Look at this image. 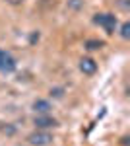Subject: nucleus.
Wrapping results in <instances>:
<instances>
[{"mask_svg":"<svg viewBox=\"0 0 130 146\" xmlns=\"http://www.w3.org/2000/svg\"><path fill=\"white\" fill-rule=\"evenodd\" d=\"M93 23L101 25L107 33H115V29H117V16H113V14H95L93 16Z\"/></svg>","mask_w":130,"mask_h":146,"instance_id":"f257e3e1","label":"nucleus"},{"mask_svg":"<svg viewBox=\"0 0 130 146\" xmlns=\"http://www.w3.org/2000/svg\"><path fill=\"white\" fill-rule=\"evenodd\" d=\"M16 70V60H14V56L10 53H6V51H2L0 49V72L2 74H10Z\"/></svg>","mask_w":130,"mask_h":146,"instance_id":"f03ea898","label":"nucleus"},{"mask_svg":"<svg viewBox=\"0 0 130 146\" xmlns=\"http://www.w3.org/2000/svg\"><path fill=\"white\" fill-rule=\"evenodd\" d=\"M27 140L33 146H49L53 142V136L49 135V133H45V131H37V133H31Z\"/></svg>","mask_w":130,"mask_h":146,"instance_id":"7ed1b4c3","label":"nucleus"},{"mask_svg":"<svg viewBox=\"0 0 130 146\" xmlns=\"http://www.w3.org/2000/svg\"><path fill=\"white\" fill-rule=\"evenodd\" d=\"M56 119H53V117H49V113L47 115H37L35 117V127L37 129H51V127H56Z\"/></svg>","mask_w":130,"mask_h":146,"instance_id":"20e7f679","label":"nucleus"},{"mask_svg":"<svg viewBox=\"0 0 130 146\" xmlns=\"http://www.w3.org/2000/svg\"><path fill=\"white\" fill-rule=\"evenodd\" d=\"M80 70H82L84 74H95L97 64H95L93 58H82V60H80Z\"/></svg>","mask_w":130,"mask_h":146,"instance_id":"39448f33","label":"nucleus"},{"mask_svg":"<svg viewBox=\"0 0 130 146\" xmlns=\"http://www.w3.org/2000/svg\"><path fill=\"white\" fill-rule=\"evenodd\" d=\"M33 109L37 113H41V115H47V113L51 111L53 107H51V103L49 101H45V100H37L35 103H33Z\"/></svg>","mask_w":130,"mask_h":146,"instance_id":"423d86ee","label":"nucleus"},{"mask_svg":"<svg viewBox=\"0 0 130 146\" xmlns=\"http://www.w3.org/2000/svg\"><path fill=\"white\" fill-rule=\"evenodd\" d=\"M101 47H103V41H95V39L86 41V49H89V51H97V49H101Z\"/></svg>","mask_w":130,"mask_h":146,"instance_id":"0eeeda50","label":"nucleus"},{"mask_svg":"<svg viewBox=\"0 0 130 146\" xmlns=\"http://www.w3.org/2000/svg\"><path fill=\"white\" fill-rule=\"evenodd\" d=\"M68 8H70V10H80V8H84V0H68Z\"/></svg>","mask_w":130,"mask_h":146,"instance_id":"6e6552de","label":"nucleus"},{"mask_svg":"<svg viewBox=\"0 0 130 146\" xmlns=\"http://www.w3.org/2000/svg\"><path fill=\"white\" fill-rule=\"evenodd\" d=\"M120 35H122V39H128V37H130V23L128 22L122 23V27H120Z\"/></svg>","mask_w":130,"mask_h":146,"instance_id":"1a4fd4ad","label":"nucleus"},{"mask_svg":"<svg viewBox=\"0 0 130 146\" xmlns=\"http://www.w3.org/2000/svg\"><path fill=\"white\" fill-rule=\"evenodd\" d=\"M8 4H12V6H18V4H22L23 0H6Z\"/></svg>","mask_w":130,"mask_h":146,"instance_id":"9d476101","label":"nucleus"}]
</instances>
